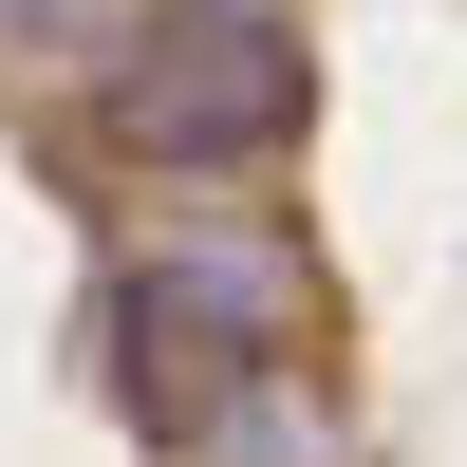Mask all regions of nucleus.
<instances>
[{"label": "nucleus", "instance_id": "nucleus-1", "mask_svg": "<svg viewBox=\"0 0 467 467\" xmlns=\"http://www.w3.org/2000/svg\"><path fill=\"white\" fill-rule=\"evenodd\" d=\"M299 318H318V244L262 224V206H169L112 262V374H131V411H206L244 374H281Z\"/></svg>", "mask_w": 467, "mask_h": 467}, {"label": "nucleus", "instance_id": "nucleus-2", "mask_svg": "<svg viewBox=\"0 0 467 467\" xmlns=\"http://www.w3.org/2000/svg\"><path fill=\"white\" fill-rule=\"evenodd\" d=\"M299 112H318V75H299V37L262 19V0H169V37H150V57L94 94V150L224 187V169H281Z\"/></svg>", "mask_w": 467, "mask_h": 467}, {"label": "nucleus", "instance_id": "nucleus-3", "mask_svg": "<svg viewBox=\"0 0 467 467\" xmlns=\"http://www.w3.org/2000/svg\"><path fill=\"white\" fill-rule=\"evenodd\" d=\"M187 467H356V431H337V393L281 356V374H244V393L187 411Z\"/></svg>", "mask_w": 467, "mask_h": 467}]
</instances>
